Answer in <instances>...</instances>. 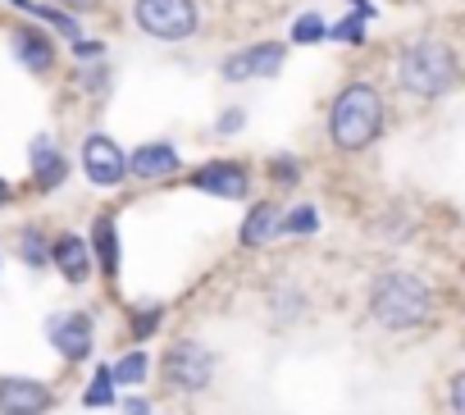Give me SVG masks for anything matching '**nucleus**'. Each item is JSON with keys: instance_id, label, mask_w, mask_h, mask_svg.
Listing matches in <instances>:
<instances>
[{"instance_id": "obj_1", "label": "nucleus", "mask_w": 465, "mask_h": 415, "mask_svg": "<svg viewBox=\"0 0 465 415\" xmlns=\"http://www.w3.org/2000/svg\"><path fill=\"white\" fill-rule=\"evenodd\" d=\"M365 311L379 329L388 333H411V329H424L438 311V292L424 274L415 270H383L370 292H365Z\"/></svg>"}, {"instance_id": "obj_2", "label": "nucleus", "mask_w": 465, "mask_h": 415, "mask_svg": "<svg viewBox=\"0 0 465 415\" xmlns=\"http://www.w3.org/2000/svg\"><path fill=\"white\" fill-rule=\"evenodd\" d=\"M383 119H388V105H383L379 87L347 83L333 96V105H329V142L342 155H361V151H370L383 137Z\"/></svg>"}, {"instance_id": "obj_3", "label": "nucleus", "mask_w": 465, "mask_h": 415, "mask_svg": "<svg viewBox=\"0 0 465 415\" xmlns=\"http://www.w3.org/2000/svg\"><path fill=\"white\" fill-rule=\"evenodd\" d=\"M397 83L406 96L415 101H442L447 92H456L460 83V64H456V51L442 42V37H420L401 51L397 60Z\"/></svg>"}, {"instance_id": "obj_4", "label": "nucleus", "mask_w": 465, "mask_h": 415, "mask_svg": "<svg viewBox=\"0 0 465 415\" xmlns=\"http://www.w3.org/2000/svg\"><path fill=\"white\" fill-rule=\"evenodd\" d=\"M160 370H164V383H169L173 392L196 397V392H205V388L214 383V374H219V356H214L205 342H196V338H173V342L164 347Z\"/></svg>"}, {"instance_id": "obj_5", "label": "nucleus", "mask_w": 465, "mask_h": 415, "mask_svg": "<svg viewBox=\"0 0 465 415\" xmlns=\"http://www.w3.org/2000/svg\"><path fill=\"white\" fill-rule=\"evenodd\" d=\"M133 24L155 42H187L201 24L196 0H133Z\"/></svg>"}, {"instance_id": "obj_6", "label": "nucleus", "mask_w": 465, "mask_h": 415, "mask_svg": "<svg viewBox=\"0 0 465 415\" xmlns=\"http://www.w3.org/2000/svg\"><path fill=\"white\" fill-rule=\"evenodd\" d=\"M46 338L64 365H83L96 347V320L87 311H55L46 320Z\"/></svg>"}, {"instance_id": "obj_7", "label": "nucleus", "mask_w": 465, "mask_h": 415, "mask_svg": "<svg viewBox=\"0 0 465 415\" xmlns=\"http://www.w3.org/2000/svg\"><path fill=\"white\" fill-rule=\"evenodd\" d=\"M283 64H288V42H252L242 51H232L219 74L228 83H256V78H274Z\"/></svg>"}, {"instance_id": "obj_8", "label": "nucleus", "mask_w": 465, "mask_h": 415, "mask_svg": "<svg viewBox=\"0 0 465 415\" xmlns=\"http://www.w3.org/2000/svg\"><path fill=\"white\" fill-rule=\"evenodd\" d=\"M83 173L92 187H119L128 178V155L110 133H87L83 142Z\"/></svg>"}, {"instance_id": "obj_9", "label": "nucleus", "mask_w": 465, "mask_h": 415, "mask_svg": "<svg viewBox=\"0 0 465 415\" xmlns=\"http://www.w3.org/2000/svg\"><path fill=\"white\" fill-rule=\"evenodd\" d=\"M192 187L219 201H247L252 192V169L242 160H205L192 169Z\"/></svg>"}, {"instance_id": "obj_10", "label": "nucleus", "mask_w": 465, "mask_h": 415, "mask_svg": "<svg viewBox=\"0 0 465 415\" xmlns=\"http://www.w3.org/2000/svg\"><path fill=\"white\" fill-rule=\"evenodd\" d=\"M55 388L28 374H0V415H51Z\"/></svg>"}, {"instance_id": "obj_11", "label": "nucleus", "mask_w": 465, "mask_h": 415, "mask_svg": "<svg viewBox=\"0 0 465 415\" xmlns=\"http://www.w3.org/2000/svg\"><path fill=\"white\" fill-rule=\"evenodd\" d=\"M183 169V155L173 142H142L133 155H128V173L137 183H164Z\"/></svg>"}, {"instance_id": "obj_12", "label": "nucleus", "mask_w": 465, "mask_h": 415, "mask_svg": "<svg viewBox=\"0 0 465 415\" xmlns=\"http://www.w3.org/2000/svg\"><path fill=\"white\" fill-rule=\"evenodd\" d=\"M51 265L60 270V279H64L69 288H83V283L96 274L92 252H87V242H83L78 233H60V238H51Z\"/></svg>"}, {"instance_id": "obj_13", "label": "nucleus", "mask_w": 465, "mask_h": 415, "mask_svg": "<svg viewBox=\"0 0 465 415\" xmlns=\"http://www.w3.org/2000/svg\"><path fill=\"white\" fill-rule=\"evenodd\" d=\"M28 169H33L37 192H55V187H64V178H69V160H64V151H60L46 133L33 137V146H28Z\"/></svg>"}, {"instance_id": "obj_14", "label": "nucleus", "mask_w": 465, "mask_h": 415, "mask_svg": "<svg viewBox=\"0 0 465 415\" xmlns=\"http://www.w3.org/2000/svg\"><path fill=\"white\" fill-rule=\"evenodd\" d=\"M279 238H283V205L256 201L252 211H247V220H242V229H238V242L252 247V252H261V247H270Z\"/></svg>"}, {"instance_id": "obj_15", "label": "nucleus", "mask_w": 465, "mask_h": 415, "mask_svg": "<svg viewBox=\"0 0 465 415\" xmlns=\"http://www.w3.org/2000/svg\"><path fill=\"white\" fill-rule=\"evenodd\" d=\"M87 252H92V265H96L105 279L119 274L124 252H119V220H114V211H105V215L92 220V242H87Z\"/></svg>"}, {"instance_id": "obj_16", "label": "nucleus", "mask_w": 465, "mask_h": 415, "mask_svg": "<svg viewBox=\"0 0 465 415\" xmlns=\"http://www.w3.org/2000/svg\"><path fill=\"white\" fill-rule=\"evenodd\" d=\"M15 60L28 74H51L55 69V42L42 28H19L15 33Z\"/></svg>"}, {"instance_id": "obj_17", "label": "nucleus", "mask_w": 465, "mask_h": 415, "mask_svg": "<svg viewBox=\"0 0 465 415\" xmlns=\"http://www.w3.org/2000/svg\"><path fill=\"white\" fill-rule=\"evenodd\" d=\"M146 374H151V356H146L142 347L124 351V356L110 365V379H114V388H142V383H146Z\"/></svg>"}, {"instance_id": "obj_18", "label": "nucleus", "mask_w": 465, "mask_h": 415, "mask_svg": "<svg viewBox=\"0 0 465 415\" xmlns=\"http://www.w3.org/2000/svg\"><path fill=\"white\" fill-rule=\"evenodd\" d=\"M347 5H351V15L342 24H333L329 37L342 42V46H361L365 42V19H374V5H370V0H347Z\"/></svg>"}, {"instance_id": "obj_19", "label": "nucleus", "mask_w": 465, "mask_h": 415, "mask_svg": "<svg viewBox=\"0 0 465 415\" xmlns=\"http://www.w3.org/2000/svg\"><path fill=\"white\" fill-rule=\"evenodd\" d=\"M15 247H19V261L28 265V270H46L51 265V238L42 233V229H19V238H15Z\"/></svg>"}, {"instance_id": "obj_20", "label": "nucleus", "mask_w": 465, "mask_h": 415, "mask_svg": "<svg viewBox=\"0 0 465 415\" xmlns=\"http://www.w3.org/2000/svg\"><path fill=\"white\" fill-rule=\"evenodd\" d=\"M114 379H110V365H96V374H92V383L83 388V406L87 410H105V406H114Z\"/></svg>"}, {"instance_id": "obj_21", "label": "nucleus", "mask_w": 465, "mask_h": 415, "mask_svg": "<svg viewBox=\"0 0 465 415\" xmlns=\"http://www.w3.org/2000/svg\"><path fill=\"white\" fill-rule=\"evenodd\" d=\"M311 233H320L315 205H292V211H283V238H311Z\"/></svg>"}, {"instance_id": "obj_22", "label": "nucleus", "mask_w": 465, "mask_h": 415, "mask_svg": "<svg viewBox=\"0 0 465 415\" xmlns=\"http://www.w3.org/2000/svg\"><path fill=\"white\" fill-rule=\"evenodd\" d=\"M324 37H329V24H324V15H320V10L302 15V19L292 24V33H288V42H297V46H320Z\"/></svg>"}, {"instance_id": "obj_23", "label": "nucleus", "mask_w": 465, "mask_h": 415, "mask_svg": "<svg viewBox=\"0 0 465 415\" xmlns=\"http://www.w3.org/2000/svg\"><path fill=\"white\" fill-rule=\"evenodd\" d=\"M160 324H164V306H142V311H133V338H137V342L155 338Z\"/></svg>"}, {"instance_id": "obj_24", "label": "nucleus", "mask_w": 465, "mask_h": 415, "mask_svg": "<svg viewBox=\"0 0 465 415\" xmlns=\"http://www.w3.org/2000/svg\"><path fill=\"white\" fill-rule=\"evenodd\" d=\"M270 178H274V183H283V187H292V183L302 178V164H297V160L274 155V160H270Z\"/></svg>"}, {"instance_id": "obj_25", "label": "nucleus", "mask_w": 465, "mask_h": 415, "mask_svg": "<svg viewBox=\"0 0 465 415\" xmlns=\"http://www.w3.org/2000/svg\"><path fill=\"white\" fill-rule=\"evenodd\" d=\"M447 410L451 415H465V374L460 370L447 379Z\"/></svg>"}, {"instance_id": "obj_26", "label": "nucleus", "mask_w": 465, "mask_h": 415, "mask_svg": "<svg viewBox=\"0 0 465 415\" xmlns=\"http://www.w3.org/2000/svg\"><path fill=\"white\" fill-rule=\"evenodd\" d=\"M242 124H247V110H238V105H232V110H223V119L214 124V133H219V137H232V133H238Z\"/></svg>"}, {"instance_id": "obj_27", "label": "nucleus", "mask_w": 465, "mask_h": 415, "mask_svg": "<svg viewBox=\"0 0 465 415\" xmlns=\"http://www.w3.org/2000/svg\"><path fill=\"white\" fill-rule=\"evenodd\" d=\"M74 46V55L78 60H96V55H105V46L101 42H92V37H78V42H69Z\"/></svg>"}, {"instance_id": "obj_28", "label": "nucleus", "mask_w": 465, "mask_h": 415, "mask_svg": "<svg viewBox=\"0 0 465 415\" xmlns=\"http://www.w3.org/2000/svg\"><path fill=\"white\" fill-rule=\"evenodd\" d=\"M124 415H151V401L133 392V397H124Z\"/></svg>"}, {"instance_id": "obj_29", "label": "nucleus", "mask_w": 465, "mask_h": 415, "mask_svg": "<svg viewBox=\"0 0 465 415\" xmlns=\"http://www.w3.org/2000/svg\"><path fill=\"white\" fill-rule=\"evenodd\" d=\"M69 15H83V10H101V0H60Z\"/></svg>"}, {"instance_id": "obj_30", "label": "nucleus", "mask_w": 465, "mask_h": 415, "mask_svg": "<svg viewBox=\"0 0 465 415\" xmlns=\"http://www.w3.org/2000/svg\"><path fill=\"white\" fill-rule=\"evenodd\" d=\"M5 205H10V183L0 178V211H5Z\"/></svg>"}]
</instances>
